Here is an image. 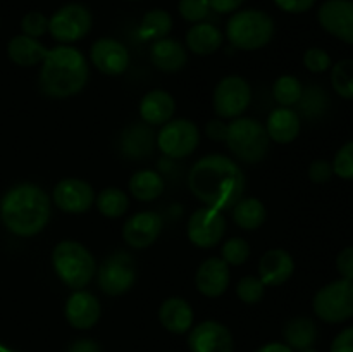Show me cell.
<instances>
[{"instance_id": "cell-18", "label": "cell", "mask_w": 353, "mask_h": 352, "mask_svg": "<svg viewBox=\"0 0 353 352\" xmlns=\"http://www.w3.org/2000/svg\"><path fill=\"white\" fill-rule=\"evenodd\" d=\"M65 320L76 330H90L95 326L102 314V306L93 293L74 290L65 302Z\"/></svg>"}, {"instance_id": "cell-27", "label": "cell", "mask_w": 353, "mask_h": 352, "mask_svg": "<svg viewBox=\"0 0 353 352\" xmlns=\"http://www.w3.org/2000/svg\"><path fill=\"white\" fill-rule=\"evenodd\" d=\"M157 137L150 128L143 124H133L128 128L121 137V150L126 157L143 159L152 154L154 145L157 144Z\"/></svg>"}, {"instance_id": "cell-33", "label": "cell", "mask_w": 353, "mask_h": 352, "mask_svg": "<svg viewBox=\"0 0 353 352\" xmlns=\"http://www.w3.org/2000/svg\"><path fill=\"white\" fill-rule=\"evenodd\" d=\"M272 93H274V99L279 106L292 107L302 100L303 86L296 76L283 75L274 81Z\"/></svg>"}, {"instance_id": "cell-31", "label": "cell", "mask_w": 353, "mask_h": 352, "mask_svg": "<svg viewBox=\"0 0 353 352\" xmlns=\"http://www.w3.org/2000/svg\"><path fill=\"white\" fill-rule=\"evenodd\" d=\"M172 30V17L164 9H152L141 19L138 35L141 40H161Z\"/></svg>"}, {"instance_id": "cell-9", "label": "cell", "mask_w": 353, "mask_h": 352, "mask_svg": "<svg viewBox=\"0 0 353 352\" xmlns=\"http://www.w3.org/2000/svg\"><path fill=\"white\" fill-rule=\"evenodd\" d=\"M99 286L105 295L117 297L126 293L137 282V266L128 252L117 251L100 264L97 271Z\"/></svg>"}, {"instance_id": "cell-42", "label": "cell", "mask_w": 353, "mask_h": 352, "mask_svg": "<svg viewBox=\"0 0 353 352\" xmlns=\"http://www.w3.org/2000/svg\"><path fill=\"white\" fill-rule=\"evenodd\" d=\"M336 269L341 278L353 280V245H348L338 254Z\"/></svg>"}, {"instance_id": "cell-2", "label": "cell", "mask_w": 353, "mask_h": 352, "mask_svg": "<svg viewBox=\"0 0 353 352\" xmlns=\"http://www.w3.org/2000/svg\"><path fill=\"white\" fill-rule=\"evenodd\" d=\"M50 197L34 183H17L0 200V219L12 235L30 238L41 233L50 219Z\"/></svg>"}, {"instance_id": "cell-40", "label": "cell", "mask_w": 353, "mask_h": 352, "mask_svg": "<svg viewBox=\"0 0 353 352\" xmlns=\"http://www.w3.org/2000/svg\"><path fill=\"white\" fill-rule=\"evenodd\" d=\"M21 30H23V35H26V37L38 38L48 31V19L41 12L33 10V12H28L21 19Z\"/></svg>"}, {"instance_id": "cell-13", "label": "cell", "mask_w": 353, "mask_h": 352, "mask_svg": "<svg viewBox=\"0 0 353 352\" xmlns=\"http://www.w3.org/2000/svg\"><path fill=\"white\" fill-rule=\"evenodd\" d=\"M54 204L69 214L86 213L95 202V192L88 182L79 178H64L52 192Z\"/></svg>"}, {"instance_id": "cell-23", "label": "cell", "mask_w": 353, "mask_h": 352, "mask_svg": "<svg viewBox=\"0 0 353 352\" xmlns=\"http://www.w3.org/2000/svg\"><path fill=\"white\" fill-rule=\"evenodd\" d=\"M300 116L292 107H278L272 110L265 123V131L269 135V140L276 144H290L296 140L300 135Z\"/></svg>"}, {"instance_id": "cell-16", "label": "cell", "mask_w": 353, "mask_h": 352, "mask_svg": "<svg viewBox=\"0 0 353 352\" xmlns=\"http://www.w3.org/2000/svg\"><path fill=\"white\" fill-rule=\"evenodd\" d=\"M188 347L192 352H233V335L223 323L203 321L190 331Z\"/></svg>"}, {"instance_id": "cell-41", "label": "cell", "mask_w": 353, "mask_h": 352, "mask_svg": "<svg viewBox=\"0 0 353 352\" xmlns=\"http://www.w3.org/2000/svg\"><path fill=\"white\" fill-rule=\"evenodd\" d=\"M333 164L326 159H317L309 166V178L314 183H326L333 178Z\"/></svg>"}, {"instance_id": "cell-20", "label": "cell", "mask_w": 353, "mask_h": 352, "mask_svg": "<svg viewBox=\"0 0 353 352\" xmlns=\"http://www.w3.org/2000/svg\"><path fill=\"white\" fill-rule=\"evenodd\" d=\"M295 271V261L285 248H271L259 262V278L265 286H279L288 282Z\"/></svg>"}, {"instance_id": "cell-25", "label": "cell", "mask_w": 353, "mask_h": 352, "mask_svg": "<svg viewBox=\"0 0 353 352\" xmlns=\"http://www.w3.org/2000/svg\"><path fill=\"white\" fill-rule=\"evenodd\" d=\"M48 54V48L37 38L26 37V35H17L7 43V55L10 61L23 68H31L45 61Z\"/></svg>"}, {"instance_id": "cell-12", "label": "cell", "mask_w": 353, "mask_h": 352, "mask_svg": "<svg viewBox=\"0 0 353 352\" xmlns=\"http://www.w3.org/2000/svg\"><path fill=\"white\" fill-rule=\"evenodd\" d=\"M190 242L199 248H210L221 242L226 233V219L223 211L214 207H200L190 216L186 226Z\"/></svg>"}, {"instance_id": "cell-37", "label": "cell", "mask_w": 353, "mask_h": 352, "mask_svg": "<svg viewBox=\"0 0 353 352\" xmlns=\"http://www.w3.org/2000/svg\"><path fill=\"white\" fill-rule=\"evenodd\" d=\"M331 164H333V171L338 178L352 182L353 179V140L347 141V144L341 145V147L338 148V152L334 154V159Z\"/></svg>"}, {"instance_id": "cell-32", "label": "cell", "mask_w": 353, "mask_h": 352, "mask_svg": "<svg viewBox=\"0 0 353 352\" xmlns=\"http://www.w3.org/2000/svg\"><path fill=\"white\" fill-rule=\"evenodd\" d=\"M95 206L102 216L116 219V217L126 214L128 207H130V199L117 186H107V188L100 190L99 195L95 197Z\"/></svg>"}, {"instance_id": "cell-3", "label": "cell", "mask_w": 353, "mask_h": 352, "mask_svg": "<svg viewBox=\"0 0 353 352\" xmlns=\"http://www.w3.org/2000/svg\"><path fill=\"white\" fill-rule=\"evenodd\" d=\"M40 88L52 99H69L85 88L90 76L85 55L74 47L59 45L41 62Z\"/></svg>"}, {"instance_id": "cell-29", "label": "cell", "mask_w": 353, "mask_h": 352, "mask_svg": "<svg viewBox=\"0 0 353 352\" xmlns=\"http://www.w3.org/2000/svg\"><path fill=\"white\" fill-rule=\"evenodd\" d=\"M265 217H268V211H265L264 204L255 197H241L233 207V219L241 230L254 231L264 224Z\"/></svg>"}, {"instance_id": "cell-46", "label": "cell", "mask_w": 353, "mask_h": 352, "mask_svg": "<svg viewBox=\"0 0 353 352\" xmlns=\"http://www.w3.org/2000/svg\"><path fill=\"white\" fill-rule=\"evenodd\" d=\"M68 352H102V349L92 338H81V340H76L74 344H71Z\"/></svg>"}, {"instance_id": "cell-19", "label": "cell", "mask_w": 353, "mask_h": 352, "mask_svg": "<svg viewBox=\"0 0 353 352\" xmlns=\"http://www.w3.org/2000/svg\"><path fill=\"white\" fill-rule=\"evenodd\" d=\"M230 264L224 259L209 257L196 269V289L202 295L209 297V299L223 295L230 286Z\"/></svg>"}, {"instance_id": "cell-4", "label": "cell", "mask_w": 353, "mask_h": 352, "mask_svg": "<svg viewBox=\"0 0 353 352\" xmlns=\"http://www.w3.org/2000/svg\"><path fill=\"white\" fill-rule=\"evenodd\" d=\"M52 264L62 283L72 290H83L97 275L92 252L74 240H62L52 252Z\"/></svg>"}, {"instance_id": "cell-24", "label": "cell", "mask_w": 353, "mask_h": 352, "mask_svg": "<svg viewBox=\"0 0 353 352\" xmlns=\"http://www.w3.org/2000/svg\"><path fill=\"white\" fill-rule=\"evenodd\" d=\"M159 320L168 331L181 335L190 331L193 324V309L183 297H169L161 304Z\"/></svg>"}, {"instance_id": "cell-1", "label": "cell", "mask_w": 353, "mask_h": 352, "mask_svg": "<svg viewBox=\"0 0 353 352\" xmlns=\"http://www.w3.org/2000/svg\"><path fill=\"white\" fill-rule=\"evenodd\" d=\"M245 175L233 159L221 154H210L199 159L188 175V186L193 195L219 211L233 209L243 197Z\"/></svg>"}, {"instance_id": "cell-38", "label": "cell", "mask_w": 353, "mask_h": 352, "mask_svg": "<svg viewBox=\"0 0 353 352\" xmlns=\"http://www.w3.org/2000/svg\"><path fill=\"white\" fill-rule=\"evenodd\" d=\"M179 14L188 23H203L210 12L209 0H179Z\"/></svg>"}, {"instance_id": "cell-26", "label": "cell", "mask_w": 353, "mask_h": 352, "mask_svg": "<svg viewBox=\"0 0 353 352\" xmlns=\"http://www.w3.org/2000/svg\"><path fill=\"white\" fill-rule=\"evenodd\" d=\"M223 33L210 23H196L186 33V47L195 55H210L223 45Z\"/></svg>"}, {"instance_id": "cell-48", "label": "cell", "mask_w": 353, "mask_h": 352, "mask_svg": "<svg viewBox=\"0 0 353 352\" xmlns=\"http://www.w3.org/2000/svg\"><path fill=\"white\" fill-rule=\"evenodd\" d=\"M255 352H293V349H290L286 344H281V342H272V344L262 345Z\"/></svg>"}, {"instance_id": "cell-39", "label": "cell", "mask_w": 353, "mask_h": 352, "mask_svg": "<svg viewBox=\"0 0 353 352\" xmlns=\"http://www.w3.org/2000/svg\"><path fill=\"white\" fill-rule=\"evenodd\" d=\"M303 66L309 69L310 72H324L331 69L333 61H331L330 54L324 48L312 47L303 54Z\"/></svg>"}, {"instance_id": "cell-44", "label": "cell", "mask_w": 353, "mask_h": 352, "mask_svg": "<svg viewBox=\"0 0 353 352\" xmlns=\"http://www.w3.org/2000/svg\"><path fill=\"white\" fill-rule=\"evenodd\" d=\"M330 352H353V326L345 328L334 337Z\"/></svg>"}, {"instance_id": "cell-21", "label": "cell", "mask_w": 353, "mask_h": 352, "mask_svg": "<svg viewBox=\"0 0 353 352\" xmlns=\"http://www.w3.org/2000/svg\"><path fill=\"white\" fill-rule=\"evenodd\" d=\"M176 113V100L165 90H152L145 93L140 102V116L143 123L162 126L172 119Z\"/></svg>"}, {"instance_id": "cell-5", "label": "cell", "mask_w": 353, "mask_h": 352, "mask_svg": "<svg viewBox=\"0 0 353 352\" xmlns=\"http://www.w3.org/2000/svg\"><path fill=\"white\" fill-rule=\"evenodd\" d=\"M274 35V21L264 10L245 9L234 12L226 24V37L240 50L265 47Z\"/></svg>"}, {"instance_id": "cell-35", "label": "cell", "mask_w": 353, "mask_h": 352, "mask_svg": "<svg viewBox=\"0 0 353 352\" xmlns=\"http://www.w3.org/2000/svg\"><path fill=\"white\" fill-rule=\"evenodd\" d=\"M265 285L259 276H243L236 285V295L245 304H257L264 299Z\"/></svg>"}, {"instance_id": "cell-10", "label": "cell", "mask_w": 353, "mask_h": 352, "mask_svg": "<svg viewBox=\"0 0 353 352\" xmlns=\"http://www.w3.org/2000/svg\"><path fill=\"white\" fill-rule=\"evenodd\" d=\"M252 102V88L241 76L231 75L217 83L212 95L214 110L223 119H236Z\"/></svg>"}, {"instance_id": "cell-8", "label": "cell", "mask_w": 353, "mask_h": 352, "mask_svg": "<svg viewBox=\"0 0 353 352\" xmlns=\"http://www.w3.org/2000/svg\"><path fill=\"white\" fill-rule=\"evenodd\" d=\"M157 147L171 159H185L196 150L200 144V130L190 119H171L162 124L157 133Z\"/></svg>"}, {"instance_id": "cell-17", "label": "cell", "mask_w": 353, "mask_h": 352, "mask_svg": "<svg viewBox=\"0 0 353 352\" xmlns=\"http://www.w3.org/2000/svg\"><path fill=\"white\" fill-rule=\"evenodd\" d=\"M162 217L154 211L133 214L123 226V238L130 247L147 248L154 244L161 235Z\"/></svg>"}, {"instance_id": "cell-36", "label": "cell", "mask_w": 353, "mask_h": 352, "mask_svg": "<svg viewBox=\"0 0 353 352\" xmlns=\"http://www.w3.org/2000/svg\"><path fill=\"white\" fill-rule=\"evenodd\" d=\"M221 255L224 261L230 266H241L248 261L250 257V245H248L247 240L240 237L230 238L226 244L223 245V251H221Z\"/></svg>"}, {"instance_id": "cell-6", "label": "cell", "mask_w": 353, "mask_h": 352, "mask_svg": "<svg viewBox=\"0 0 353 352\" xmlns=\"http://www.w3.org/2000/svg\"><path fill=\"white\" fill-rule=\"evenodd\" d=\"M224 141L240 161L255 164L265 157L271 140L264 124L252 117H236L228 124Z\"/></svg>"}, {"instance_id": "cell-45", "label": "cell", "mask_w": 353, "mask_h": 352, "mask_svg": "<svg viewBox=\"0 0 353 352\" xmlns=\"http://www.w3.org/2000/svg\"><path fill=\"white\" fill-rule=\"evenodd\" d=\"M245 0H209L210 9L219 14H230L240 9Z\"/></svg>"}, {"instance_id": "cell-47", "label": "cell", "mask_w": 353, "mask_h": 352, "mask_svg": "<svg viewBox=\"0 0 353 352\" xmlns=\"http://www.w3.org/2000/svg\"><path fill=\"white\" fill-rule=\"evenodd\" d=\"M226 128L228 124L221 123V121H210V123L207 124V135H209L210 140L224 141V137H226Z\"/></svg>"}, {"instance_id": "cell-34", "label": "cell", "mask_w": 353, "mask_h": 352, "mask_svg": "<svg viewBox=\"0 0 353 352\" xmlns=\"http://www.w3.org/2000/svg\"><path fill=\"white\" fill-rule=\"evenodd\" d=\"M331 85L341 99H353V59H341L331 66Z\"/></svg>"}, {"instance_id": "cell-7", "label": "cell", "mask_w": 353, "mask_h": 352, "mask_svg": "<svg viewBox=\"0 0 353 352\" xmlns=\"http://www.w3.org/2000/svg\"><path fill=\"white\" fill-rule=\"evenodd\" d=\"M314 313L324 323H343L353 317V280H334L324 285L312 300Z\"/></svg>"}, {"instance_id": "cell-11", "label": "cell", "mask_w": 353, "mask_h": 352, "mask_svg": "<svg viewBox=\"0 0 353 352\" xmlns=\"http://www.w3.org/2000/svg\"><path fill=\"white\" fill-rule=\"evenodd\" d=\"M92 12L81 3H68L48 19V33L61 43H72L90 33Z\"/></svg>"}, {"instance_id": "cell-28", "label": "cell", "mask_w": 353, "mask_h": 352, "mask_svg": "<svg viewBox=\"0 0 353 352\" xmlns=\"http://www.w3.org/2000/svg\"><path fill=\"white\" fill-rule=\"evenodd\" d=\"M130 192L140 202H152L164 192V179L157 171L141 169L130 178Z\"/></svg>"}, {"instance_id": "cell-49", "label": "cell", "mask_w": 353, "mask_h": 352, "mask_svg": "<svg viewBox=\"0 0 353 352\" xmlns=\"http://www.w3.org/2000/svg\"><path fill=\"white\" fill-rule=\"evenodd\" d=\"M299 352H317L316 349H312V347H307V349H300Z\"/></svg>"}, {"instance_id": "cell-14", "label": "cell", "mask_w": 353, "mask_h": 352, "mask_svg": "<svg viewBox=\"0 0 353 352\" xmlns=\"http://www.w3.org/2000/svg\"><path fill=\"white\" fill-rule=\"evenodd\" d=\"M317 19L327 33L353 45V0H326L317 12Z\"/></svg>"}, {"instance_id": "cell-30", "label": "cell", "mask_w": 353, "mask_h": 352, "mask_svg": "<svg viewBox=\"0 0 353 352\" xmlns=\"http://www.w3.org/2000/svg\"><path fill=\"white\" fill-rule=\"evenodd\" d=\"M283 337L290 349L312 347L317 338V326L310 317H293L283 328Z\"/></svg>"}, {"instance_id": "cell-22", "label": "cell", "mask_w": 353, "mask_h": 352, "mask_svg": "<svg viewBox=\"0 0 353 352\" xmlns=\"http://www.w3.org/2000/svg\"><path fill=\"white\" fill-rule=\"evenodd\" d=\"M150 61L159 71L178 72L188 62V52L179 41L165 37L152 43Z\"/></svg>"}, {"instance_id": "cell-15", "label": "cell", "mask_w": 353, "mask_h": 352, "mask_svg": "<svg viewBox=\"0 0 353 352\" xmlns=\"http://www.w3.org/2000/svg\"><path fill=\"white\" fill-rule=\"evenodd\" d=\"M90 59L100 72L107 76H119L130 66V50L116 38H99L92 45Z\"/></svg>"}, {"instance_id": "cell-43", "label": "cell", "mask_w": 353, "mask_h": 352, "mask_svg": "<svg viewBox=\"0 0 353 352\" xmlns=\"http://www.w3.org/2000/svg\"><path fill=\"white\" fill-rule=\"evenodd\" d=\"M316 2L317 0H274V3L279 9L290 14L307 12V10L312 9Z\"/></svg>"}]
</instances>
